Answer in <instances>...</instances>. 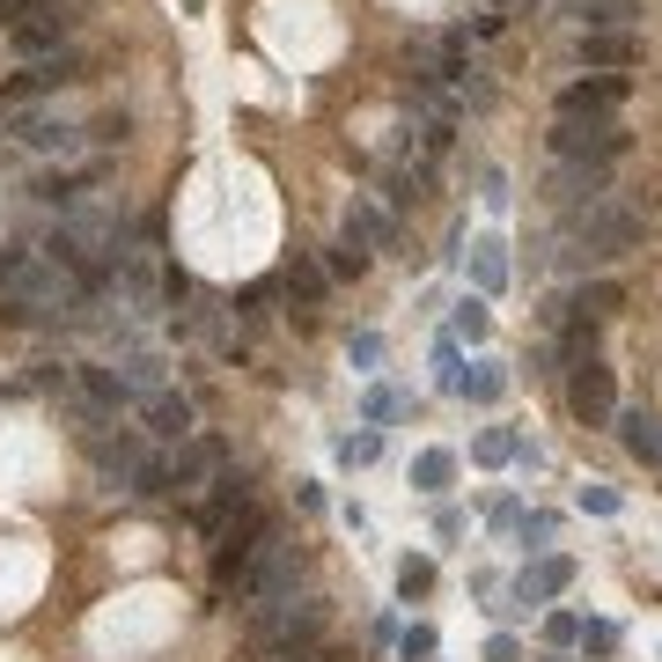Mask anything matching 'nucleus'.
<instances>
[{
  "mask_svg": "<svg viewBox=\"0 0 662 662\" xmlns=\"http://www.w3.org/2000/svg\"><path fill=\"white\" fill-rule=\"evenodd\" d=\"M471 280H479V294L508 288V258H501V244H471Z\"/></svg>",
  "mask_w": 662,
  "mask_h": 662,
  "instance_id": "nucleus-24",
  "label": "nucleus"
},
{
  "mask_svg": "<svg viewBox=\"0 0 662 662\" xmlns=\"http://www.w3.org/2000/svg\"><path fill=\"white\" fill-rule=\"evenodd\" d=\"M471 457H479V464H515V457H523V441H515L508 427H486V435L471 441Z\"/></svg>",
  "mask_w": 662,
  "mask_h": 662,
  "instance_id": "nucleus-25",
  "label": "nucleus"
},
{
  "mask_svg": "<svg viewBox=\"0 0 662 662\" xmlns=\"http://www.w3.org/2000/svg\"><path fill=\"white\" fill-rule=\"evenodd\" d=\"M244 508H258V486H250L244 471H221L214 479V493H206V501H199V530H206V538H214V530H228V523H236V515Z\"/></svg>",
  "mask_w": 662,
  "mask_h": 662,
  "instance_id": "nucleus-10",
  "label": "nucleus"
},
{
  "mask_svg": "<svg viewBox=\"0 0 662 662\" xmlns=\"http://www.w3.org/2000/svg\"><path fill=\"white\" fill-rule=\"evenodd\" d=\"M618 435H626V449H633L640 464L662 471V419L655 413H618Z\"/></svg>",
  "mask_w": 662,
  "mask_h": 662,
  "instance_id": "nucleus-21",
  "label": "nucleus"
},
{
  "mask_svg": "<svg viewBox=\"0 0 662 662\" xmlns=\"http://www.w3.org/2000/svg\"><path fill=\"white\" fill-rule=\"evenodd\" d=\"M141 413H147V435L155 441H192V397L184 391H155V397H141Z\"/></svg>",
  "mask_w": 662,
  "mask_h": 662,
  "instance_id": "nucleus-12",
  "label": "nucleus"
},
{
  "mask_svg": "<svg viewBox=\"0 0 662 662\" xmlns=\"http://www.w3.org/2000/svg\"><path fill=\"white\" fill-rule=\"evenodd\" d=\"M582 30H633L640 23V0H574Z\"/></svg>",
  "mask_w": 662,
  "mask_h": 662,
  "instance_id": "nucleus-22",
  "label": "nucleus"
},
{
  "mask_svg": "<svg viewBox=\"0 0 662 662\" xmlns=\"http://www.w3.org/2000/svg\"><path fill=\"white\" fill-rule=\"evenodd\" d=\"M626 147H633V133H618L611 119H560L552 125V155L582 162V170H611Z\"/></svg>",
  "mask_w": 662,
  "mask_h": 662,
  "instance_id": "nucleus-4",
  "label": "nucleus"
},
{
  "mask_svg": "<svg viewBox=\"0 0 662 662\" xmlns=\"http://www.w3.org/2000/svg\"><path fill=\"white\" fill-rule=\"evenodd\" d=\"M74 383H81V397H89V413H119V405H125V383H119V368H97V361H81V368H74Z\"/></svg>",
  "mask_w": 662,
  "mask_h": 662,
  "instance_id": "nucleus-18",
  "label": "nucleus"
},
{
  "mask_svg": "<svg viewBox=\"0 0 662 662\" xmlns=\"http://www.w3.org/2000/svg\"><path fill=\"white\" fill-rule=\"evenodd\" d=\"M375 449H383V435H375V427H361V435L339 441V464H375Z\"/></svg>",
  "mask_w": 662,
  "mask_h": 662,
  "instance_id": "nucleus-31",
  "label": "nucleus"
},
{
  "mask_svg": "<svg viewBox=\"0 0 662 662\" xmlns=\"http://www.w3.org/2000/svg\"><path fill=\"white\" fill-rule=\"evenodd\" d=\"M566 413L582 419V427H611V419H618V375H611V361L582 354V361L566 368Z\"/></svg>",
  "mask_w": 662,
  "mask_h": 662,
  "instance_id": "nucleus-6",
  "label": "nucleus"
},
{
  "mask_svg": "<svg viewBox=\"0 0 662 662\" xmlns=\"http://www.w3.org/2000/svg\"><path fill=\"white\" fill-rule=\"evenodd\" d=\"M346 244H361L368 258H375V250H391V214H383L375 199H354V214H346Z\"/></svg>",
  "mask_w": 662,
  "mask_h": 662,
  "instance_id": "nucleus-15",
  "label": "nucleus"
},
{
  "mask_svg": "<svg viewBox=\"0 0 662 662\" xmlns=\"http://www.w3.org/2000/svg\"><path fill=\"white\" fill-rule=\"evenodd\" d=\"M626 97V74H596V81H566L560 89V119H611Z\"/></svg>",
  "mask_w": 662,
  "mask_h": 662,
  "instance_id": "nucleus-11",
  "label": "nucleus"
},
{
  "mask_svg": "<svg viewBox=\"0 0 662 662\" xmlns=\"http://www.w3.org/2000/svg\"><path fill=\"white\" fill-rule=\"evenodd\" d=\"M15 141L37 147V155H74L89 133H81V125H59V119H23V125H15Z\"/></svg>",
  "mask_w": 662,
  "mask_h": 662,
  "instance_id": "nucleus-17",
  "label": "nucleus"
},
{
  "mask_svg": "<svg viewBox=\"0 0 662 662\" xmlns=\"http://www.w3.org/2000/svg\"><path fill=\"white\" fill-rule=\"evenodd\" d=\"M74 30V8L67 0H8V37L30 52V59H45V52L67 45Z\"/></svg>",
  "mask_w": 662,
  "mask_h": 662,
  "instance_id": "nucleus-7",
  "label": "nucleus"
},
{
  "mask_svg": "<svg viewBox=\"0 0 662 662\" xmlns=\"http://www.w3.org/2000/svg\"><path fill=\"white\" fill-rule=\"evenodd\" d=\"M324 288H332L324 258H288V272H280V294L294 302V317H302V324H310V310L324 302Z\"/></svg>",
  "mask_w": 662,
  "mask_h": 662,
  "instance_id": "nucleus-13",
  "label": "nucleus"
},
{
  "mask_svg": "<svg viewBox=\"0 0 662 662\" xmlns=\"http://www.w3.org/2000/svg\"><path fill=\"white\" fill-rule=\"evenodd\" d=\"M508 391V375H501V368H479V375H457V397H479V405H493V397Z\"/></svg>",
  "mask_w": 662,
  "mask_h": 662,
  "instance_id": "nucleus-26",
  "label": "nucleus"
},
{
  "mask_svg": "<svg viewBox=\"0 0 662 662\" xmlns=\"http://www.w3.org/2000/svg\"><path fill=\"white\" fill-rule=\"evenodd\" d=\"M0 15H8V0H0Z\"/></svg>",
  "mask_w": 662,
  "mask_h": 662,
  "instance_id": "nucleus-38",
  "label": "nucleus"
},
{
  "mask_svg": "<svg viewBox=\"0 0 662 662\" xmlns=\"http://www.w3.org/2000/svg\"><path fill=\"white\" fill-rule=\"evenodd\" d=\"M582 640H588V648H618V626H604V618H596V626H582Z\"/></svg>",
  "mask_w": 662,
  "mask_h": 662,
  "instance_id": "nucleus-36",
  "label": "nucleus"
},
{
  "mask_svg": "<svg viewBox=\"0 0 662 662\" xmlns=\"http://www.w3.org/2000/svg\"><path fill=\"white\" fill-rule=\"evenodd\" d=\"M89 464H97V479L111 493H133V479H141V464H147V435H133V427H119V435H97L89 441Z\"/></svg>",
  "mask_w": 662,
  "mask_h": 662,
  "instance_id": "nucleus-8",
  "label": "nucleus"
},
{
  "mask_svg": "<svg viewBox=\"0 0 662 662\" xmlns=\"http://www.w3.org/2000/svg\"><path fill=\"white\" fill-rule=\"evenodd\" d=\"M419 192H427V170L413 162V170H391V192H383V199H391V206H413Z\"/></svg>",
  "mask_w": 662,
  "mask_h": 662,
  "instance_id": "nucleus-30",
  "label": "nucleus"
},
{
  "mask_svg": "<svg viewBox=\"0 0 662 662\" xmlns=\"http://www.w3.org/2000/svg\"><path fill=\"white\" fill-rule=\"evenodd\" d=\"M449 479H457V457H449V449H419L413 457V486L419 493H449Z\"/></svg>",
  "mask_w": 662,
  "mask_h": 662,
  "instance_id": "nucleus-23",
  "label": "nucleus"
},
{
  "mask_svg": "<svg viewBox=\"0 0 662 662\" xmlns=\"http://www.w3.org/2000/svg\"><path fill=\"white\" fill-rule=\"evenodd\" d=\"M626 310V288L618 280H588L574 302H566V317H582V324H604V317H618Z\"/></svg>",
  "mask_w": 662,
  "mask_h": 662,
  "instance_id": "nucleus-20",
  "label": "nucleus"
},
{
  "mask_svg": "<svg viewBox=\"0 0 662 662\" xmlns=\"http://www.w3.org/2000/svg\"><path fill=\"white\" fill-rule=\"evenodd\" d=\"M566 588H574V560L552 552V560H538V566L515 574V604H552V596H566Z\"/></svg>",
  "mask_w": 662,
  "mask_h": 662,
  "instance_id": "nucleus-14",
  "label": "nucleus"
},
{
  "mask_svg": "<svg viewBox=\"0 0 662 662\" xmlns=\"http://www.w3.org/2000/svg\"><path fill=\"white\" fill-rule=\"evenodd\" d=\"M574 59H582V67H626V59H633V30H582Z\"/></svg>",
  "mask_w": 662,
  "mask_h": 662,
  "instance_id": "nucleus-16",
  "label": "nucleus"
},
{
  "mask_svg": "<svg viewBox=\"0 0 662 662\" xmlns=\"http://www.w3.org/2000/svg\"><path fill=\"white\" fill-rule=\"evenodd\" d=\"M486 294H464V302H457V339H486Z\"/></svg>",
  "mask_w": 662,
  "mask_h": 662,
  "instance_id": "nucleus-28",
  "label": "nucleus"
},
{
  "mask_svg": "<svg viewBox=\"0 0 662 662\" xmlns=\"http://www.w3.org/2000/svg\"><path fill=\"white\" fill-rule=\"evenodd\" d=\"M427 588H435V560H405L397 566V596H405V604H419Z\"/></svg>",
  "mask_w": 662,
  "mask_h": 662,
  "instance_id": "nucleus-27",
  "label": "nucleus"
},
{
  "mask_svg": "<svg viewBox=\"0 0 662 662\" xmlns=\"http://www.w3.org/2000/svg\"><path fill=\"white\" fill-rule=\"evenodd\" d=\"M545 192L560 199V206H588V199H604V170H582V162H560Z\"/></svg>",
  "mask_w": 662,
  "mask_h": 662,
  "instance_id": "nucleus-19",
  "label": "nucleus"
},
{
  "mask_svg": "<svg viewBox=\"0 0 662 662\" xmlns=\"http://www.w3.org/2000/svg\"><path fill=\"white\" fill-rule=\"evenodd\" d=\"M324 272H332V280H361V272H368V250L361 244H339L332 258H324Z\"/></svg>",
  "mask_w": 662,
  "mask_h": 662,
  "instance_id": "nucleus-29",
  "label": "nucleus"
},
{
  "mask_svg": "<svg viewBox=\"0 0 662 662\" xmlns=\"http://www.w3.org/2000/svg\"><path fill=\"white\" fill-rule=\"evenodd\" d=\"M317 640H324V604L317 596H280L266 611H250V648L266 662H294V655H310Z\"/></svg>",
  "mask_w": 662,
  "mask_h": 662,
  "instance_id": "nucleus-2",
  "label": "nucleus"
},
{
  "mask_svg": "<svg viewBox=\"0 0 662 662\" xmlns=\"http://www.w3.org/2000/svg\"><path fill=\"white\" fill-rule=\"evenodd\" d=\"M582 508L588 515H618V493L611 486H582Z\"/></svg>",
  "mask_w": 662,
  "mask_h": 662,
  "instance_id": "nucleus-35",
  "label": "nucleus"
},
{
  "mask_svg": "<svg viewBox=\"0 0 662 662\" xmlns=\"http://www.w3.org/2000/svg\"><path fill=\"white\" fill-rule=\"evenodd\" d=\"M397 655H405V662H435V626H405Z\"/></svg>",
  "mask_w": 662,
  "mask_h": 662,
  "instance_id": "nucleus-32",
  "label": "nucleus"
},
{
  "mask_svg": "<svg viewBox=\"0 0 662 662\" xmlns=\"http://www.w3.org/2000/svg\"><path fill=\"white\" fill-rule=\"evenodd\" d=\"M302 560H310V552H302V538H294L280 515H266V530H258L236 560L221 566L214 582H221V596H228V604H244V618H250V611H266V604H280V596H294Z\"/></svg>",
  "mask_w": 662,
  "mask_h": 662,
  "instance_id": "nucleus-1",
  "label": "nucleus"
},
{
  "mask_svg": "<svg viewBox=\"0 0 662 662\" xmlns=\"http://www.w3.org/2000/svg\"><path fill=\"white\" fill-rule=\"evenodd\" d=\"M545 640H552V648L582 640V618H574V611H552V618H545Z\"/></svg>",
  "mask_w": 662,
  "mask_h": 662,
  "instance_id": "nucleus-33",
  "label": "nucleus"
},
{
  "mask_svg": "<svg viewBox=\"0 0 662 662\" xmlns=\"http://www.w3.org/2000/svg\"><path fill=\"white\" fill-rule=\"evenodd\" d=\"M228 471V441L221 435H192L170 449V501H184V508H199L206 493H214V479Z\"/></svg>",
  "mask_w": 662,
  "mask_h": 662,
  "instance_id": "nucleus-3",
  "label": "nucleus"
},
{
  "mask_svg": "<svg viewBox=\"0 0 662 662\" xmlns=\"http://www.w3.org/2000/svg\"><path fill=\"white\" fill-rule=\"evenodd\" d=\"M74 74H81V52H45V59H30L15 81H8V103H37V97H52V89H67Z\"/></svg>",
  "mask_w": 662,
  "mask_h": 662,
  "instance_id": "nucleus-9",
  "label": "nucleus"
},
{
  "mask_svg": "<svg viewBox=\"0 0 662 662\" xmlns=\"http://www.w3.org/2000/svg\"><path fill=\"white\" fill-rule=\"evenodd\" d=\"M375 361H383V339H375V332H361V339H354V368H361V375H368V368H375Z\"/></svg>",
  "mask_w": 662,
  "mask_h": 662,
  "instance_id": "nucleus-34",
  "label": "nucleus"
},
{
  "mask_svg": "<svg viewBox=\"0 0 662 662\" xmlns=\"http://www.w3.org/2000/svg\"><path fill=\"white\" fill-rule=\"evenodd\" d=\"M515 655H523V648H515L508 633H493V640H486V662H515Z\"/></svg>",
  "mask_w": 662,
  "mask_h": 662,
  "instance_id": "nucleus-37",
  "label": "nucleus"
},
{
  "mask_svg": "<svg viewBox=\"0 0 662 662\" xmlns=\"http://www.w3.org/2000/svg\"><path fill=\"white\" fill-rule=\"evenodd\" d=\"M640 236V214L633 206H618L611 192L588 199L582 214H574V244H582V258H618V250H633Z\"/></svg>",
  "mask_w": 662,
  "mask_h": 662,
  "instance_id": "nucleus-5",
  "label": "nucleus"
}]
</instances>
